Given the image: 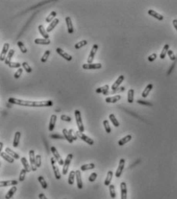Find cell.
Returning a JSON list of instances; mask_svg holds the SVG:
<instances>
[{
	"label": "cell",
	"mask_w": 177,
	"mask_h": 199,
	"mask_svg": "<svg viewBox=\"0 0 177 199\" xmlns=\"http://www.w3.org/2000/svg\"><path fill=\"white\" fill-rule=\"evenodd\" d=\"M125 162H126L125 159H123V158L120 159L119 163V166H118V168H117L115 174L116 178H119L121 176V174L123 173V171L124 169V167H125Z\"/></svg>",
	"instance_id": "9"
},
{
	"label": "cell",
	"mask_w": 177,
	"mask_h": 199,
	"mask_svg": "<svg viewBox=\"0 0 177 199\" xmlns=\"http://www.w3.org/2000/svg\"><path fill=\"white\" fill-rule=\"evenodd\" d=\"M19 182L16 180H11V181H1L0 182V187L4 188V187H8V186H16L18 184Z\"/></svg>",
	"instance_id": "14"
},
{
	"label": "cell",
	"mask_w": 177,
	"mask_h": 199,
	"mask_svg": "<svg viewBox=\"0 0 177 199\" xmlns=\"http://www.w3.org/2000/svg\"><path fill=\"white\" fill-rule=\"evenodd\" d=\"M76 178L77 182V187L79 189H82L83 185H82V174L80 170L76 171Z\"/></svg>",
	"instance_id": "17"
},
{
	"label": "cell",
	"mask_w": 177,
	"mask_h": 199,
	"mask_svg": "<svg viewBox=\"0 0 177 199\" xmlns=\"http://www.w3.org/2000/svg\"><path fill=\"white\" fill-rule=\"evenodd\" d=\"M56 120H57V116L56 114H52L50 117V120H49V124H48V131H52L54 130L56 123Z\"/></svg>",
	"instance_id": "16"
},
{
	"label": "cell",
	"mask_w": 177,
	"mask_h": 199,
	"mask_svg": "<svg viewBox=\"0 0 177 199\" xmlns=\"http://www.w3.org/2000/svg\"><path fill=\"white\" fill-rule=\"evenodd\" d=\"M9 102L13 104H16L23 107H51L53 103L52 100H42V101H32L25 100L17 99L14 97H10Z\"/></svg>",
	"instance_id": "1"
},
{
	"label": "cell",
	"mask_w": 177,
	"mask_h": 199,
	"mask_svg": "<svg viewBox=\"0 0 177 199\" xmlns=\"http://www.w3.org/2000/svg\"><path fill=\"white\" fill-rule=\"evenodd\" d=\"M109 86L108 84L103 86H101V87H99L96 90V92L97 93H103L105 94L106 93H107L109 91Z\"/></svg>",
	"instance_id": "33"
},
{
	"label": "cell",
	"mask_w": 177,
	"mask_h": 199,
	"mask_svg": "<svg viewBox=\"0 0 177 199\" xmlns=\"http://www.w3.org/2000/svg\"><path fill=\"white\" fill-rule=\"evenodd\" d=\"M51 151H52V153L54 157L56 158V161L59 163V165L61 166H63L65 161L63 160L62 157L60 156L59 153L58 152V150H56V148L55 147H52V148H51Z\"/></svg>",
	"instance_id": "6"
},
{
	"label": "cell",
	"mask_w": 177,
	"mask_h": 199,
	"mask_svg": "<svg viewBox=\"0 0 177 199\" xmlns=\"http://www.w3.org/2000/svg\"><path fill=\"white\" fill-rule=\"evenodd\" d=\"M168 55H169V57L170 58V60H176V56H175V54H174V52H173V50H169L168 51Z\"/></svg>",
	"instance_id": "55"
},
{
	"label": "cell",
	"mask_w": 177,
	"mask_h": 199,
	"mask_svg": "<svg viewBox=\"0 0 177 199\" xmlns=\"http://www.w3.org/2000/svg\"><path fill=\"white\" fill-rule=\"evenodd\" d=\"M51 164H52V169H53V171H54V174H55V177L56 179L59 180L61 178V173L59 170V167L56 165V158L53 157H51Z\"/></svg>",
	"instance_id": "3"
},
{
	"label": "cell",
	"mask_w": 177,
	"mask_h": 199,
	"mask_svg": "<svg viewBox=\"0 0 177 199\" xmlns=\"http://www.w3.org/2000/svg\"><path fill=\"white\" fill-rule=\"evenodd\" d=\"M98 45L97 44H94L92 47V50L90 51V53L89 55V57L87 59V63H93V60H94V58H95V56H96V53L97 50H98Z\"/></svg>",
	"instance_id": "7"
},
{
	"label": "cell",
	"mask_w": 177,
	"mask_h": 199,
	"mask_svg": "<svg viewBox=\"0 0 177 199\" xmlns=\"http://www.w3.org/2000/svg\"><path fill=\"white\" fill-rule=\"evenodd\" d=\"M103 126H104V128L106 130V132L107 133H111L112 130H111V127L109 126V121L107 120H105L103 121Z\"/></svg>",
	"instance_id": "44"
},
{
	"label": "cell",
	"mask_w": 177,
	"mask_h": 199,
	"mask_svg": "<svg viewBox=\"0 0 177 199\" xmlns=\"http://www.w3.org/2000/svg\"><path fill=\"white\" fill-rule=\"evenodd\" d=\"M9 44L5 43L4 44V46H3V47H2V50L1 54H0V60H1V61H4L5 62V58H6L7 54H8L7 52H9Z\"/></svg>",
	"instance_id": "10"
},
{
	"label": "cell",
	"mask_w": 177,
	"mask_h": 199,
	"mask_svg": "<svg viewBox=\"0 0 177 199\" xmlns=\"http://www.w3.org/2000/svg\"><path fill=\"white\" fill-rule=\"evenodd\" d=\"M69 135H70L71 138H72L73 141H76V140L77 139V135H76V133H75V132L73 131L72 129H70V130L69 131Z\"/></svg>",
	"instance_id": "54"
},
{
	"label": "cell",
	"mask_w": 177,
	"mask_h": 199,
	"mask_svg": "<svg viewBox=\"0 0 177 199\" xmlns=\"http://www.w3.org/2000/svg\"><path fill=\"white\" fill-rule=\"evenodd\" d=\"M76 135H77V137H78L79 138H80L81 140H82L83 141H85L86 143H87V144H89V145H93V144H94V141H93L92 138L89 137L87 135L84 134L83 133H82L78 131L76 132Z\"/></svg>",
	"instance_id": "5"
},
{
	"label": "cell",
	"mask_w": 177,
	"mask_h": 199,
	"mask_svg": "<svg viewBox=\"0 0 177 199\" xmlns=\"http://www.w3.org/2000/svg\"><path fill=\"white\" fill-rule=\"evenodd\" d=\"M50 137L54 138V139H65L64 136H61V135H59V134H52V135L50 136Z\"/></svg>",
	"instance_id": "59"
},
{
	"label": "cell",
	"mask_w": 177,
	"mask_h": 199,
	"mask_svg": "<svg viewBox=\"0 0 177 199\" xmlns=\"http://www.w3.org/2000/svg\"><path fill=\"white\" fill-rule=\"evenodd\" d=\"M109 194H110V196L112 198H115V196H116V194H115V186L113 184H110L109 186Z\"/></svg>",
	"instance_id": "47"
},
{
	"label": "cell",
	"mask_w": 177,
	"mask_h": 199,
	"mask_svg": "<svg viewBox=\"0 0 177 199\" xmlns=\"http://www.w3.org/2000/svg\"><path fill=\"white\" fill-rule=\"evenodd\" d=\"M75 118H76V124L79 129V131L80 132H84V127H83V124H82V116H81V112L80 110H75Z\"/></svg>",
	"instance_id": "2"
},
{
	"label": "cell",
	"mask_w": 177,
	"mask_h": 199,
	"mask_svg": "<svg viewBox=\"0 0 177 199\" xmlns=\"http://www.w3.org/2000/svg\"><path fill=\"white\" fill-rule=\"evenodd\" d=\"M109 118L110 121L112 122V124H113V126H115V127H119V123L118 120L115 118V115H114L113 114H109Z\"/></svg>",
	"instance_id": "38"
},
{
	"label": "cell",
	"mask_w": 177,
	"mask_h": 199,
	"mask_svg": "<svg viewBox=\"0 0 177 199\" xmlns=\"http://www.w3.org/2000/svg\"><path fill=\"white\" fill-rule=\"evenodd\" d=\"M22 72H23V69H22V68L18 69V70L16 71V73H15V74H14V78L15 79H19L21 77V75L22 74Z\"/></svg>",
	"instance_id": "51"
},
{
	"label": "cell",
	"mask_w": 177,
	"mask_h": 199,
	"mask_svg": "<svg viewBox=\"0 0 177 199\" xmlns=\"http://www.w3.org/2000/svg\"><path fill=\"white\" fill-rule=\"evenodd\" d=\"M113 178V173L112 171H109L108 173H107V175L106 177V180L104 182V184L106 186H109L110 185V183L112 182V179Z\"/></svg>",
	"instance_id": "25"
},
{
	"label": "cell",
	"mask_w": 177,
	"mask_h": 199,
	"mask_svg": "<svg viewBox=\"0 0 177 199\" xmlns=\"http://www.w3.org/2000/svg\"><path fill=\"white\" fill-rule=\"evenodd\" d=\"M156 58H157V54H156V53H152V54H151L150 56H149L148 60H149V62H153Z\"/></svg>",
	"instance_id": "56"
},
{
	"label": "cell",
	"mask_w": 177,
	"mask_h": 199,
	"mask_svg": "<svg viewBox=\"0 0 177 199\" xmlns=\"http://www.w3.org/2000/svg\"><path fill=\"white\" fill-rule=\"evenodd\" d=\"M38 29H39V31L40 34L42 35V36L44 39H49V36H48V33H47L46 30H45V28H44V26L42 25H39L38 26Z\"/></svg>",
	"instance_id": "24"
},
{
	"label": "cell",
	"mask_w": 177,
	"mask_h": 199,
	"mask_svg": "<svg viewBox=\"0 0 177 199\" xmlns=\"http://www.w3.org/2000/svg\"><path fill=\"white\" fill-rule=\"evenodd\" d=\"M17 45H18V46H19L20 51H21L22 53H26V52H27V49H26V46H25L21 41H19V42L17 43Z\"/></svg>",
	"instance_id": "46"
},
{
	"label": "cell",
	"mask_w": 177,
	"mask_h": 199,
	"mask_svg": "<svg viewBox=\"0 0 177 199\" xmlns=\"http://www.w3.org/2000/svg\"><path fill=\"white\" fill-rule=\"evenodd\" d=\"M131 140H132V136H131V135H127V136L124 137L123 138L120 139V140L119 141V142H118V144H119V146H123V145L126 144V143H128Z\"/></svg>",
	"instance_id": "34"
},
{
	"label": "cell",
	"mask_w": 177,
	"mask_h": 199,
	"mask_svg": "<svg viewBox=\"0 0 177 199\" xmlns=\"http://www.w3.org/2000/svg\"><path fill=\"white\" fill-rule=\"evenodd\" d=\"M1 157L4 159V160H5L7 162H9V163H10V164H13V163H14V158L13 157H12L10 155H9L6 152H1Z\"/></svg>",
	"instance_id": "22"
},
{
	"label": "cell",
	"mask_w": 177,
	"mask_h": 199,
	"mask_svg": "<svg viewBox=\"0 0 177 199\" xmlns=\"http://www.w3.org/2000/svg\"><path fill=\"white\" fill-rule=\"evenodd\" d=\"M22 66L23 67V69H25L27 73H31L32 72V68H31V66H29L26 62H23L22 63Z\"/></svg>",
	"instance_id": "49"
},
{
	"label": "cell",
	"mask_w": 177,
	"mask_h": 199,
	"mask_svg": "<svg viewBox=\"0 0 177 199\" xmlns=\"http://www.w3.org/2000/svg\"><path fill=\"white\" fill-rule=\"evenodd\" d=\"M34 42L35 44H38V45H48V44H50V39H44V38H42V39L37 38L35 39Z\"/></svg>",
	"instance_id": "23"
},
{
	"label": "cell",
	"mask_w": 177,
	"mask_h": 199,
	"mask_svg": "<svg viewBox=\"0 0 177 199\" xmlns=\"http://www.w3.org/2000/svg\"><path fill=\"white\" fill-rule=\"evenodd\" d=\"M152 87H153V85H152V83H149V84H148V85L146 86V87L144 89V90H143V93H142V97H143V98H145V97L149 95V92L152 90Z\"/></svg>",
	"instance_id": "28"
},
{
	"label": "cell",
	"mask_w": 177,
	"mask_h": 199,
	"mask_svg": "<svg viewBox=\"0 0 177 199\" xmlns=\"http://www.w3.org/2000/svg\"><path fill=\"white\" fill-rule=\"evenodd\" d=\"M5 152H6L9 155H10V156H11L12 157H13L14 159H16V160H19V155L17 153H16L15 151H13L11 148H6L5 149Z\"/></svg>",
	"instance_id": "30"
},
{
	"label": "cell",
	"mask_w": 177,
	"mask_h": 199,
	"mask_svg": "<svg viewBox=\"0 0 177 199\" xmlns=\"http://www.w3.org/2000/svg\"><path fill=\"white\" fill-rule=\"evenodd\" d=\"M27 171L25 170V169H22L21 171H20V174H19V182H22L25 180L26 178V174Z\"/></svg>",
	"instance_id": "43"
},
{
	"label": "cell",
	"mask_w": 177,
	"mask_h": 199,
	"mask_svg": "<svg viewBox=\"0 0 177 199\" xmlns=\"http://www.w3.org/2000/svg\"><path fill=\"white\" fill-rule=\"evenodd\" d=\"M59 19H55L52 22H50L49 25L48 26V27H47V29H46L47 33H50L51 31H52L56 27V26L59 24Z\"/></svg>",
	"instance_id": "19"
},
{
	"label": "cell",
	"mask_w": 177,
	"mask_h": 199,
	"mask_svg": "<svg viewBox=\"0 0 177 199\" xmlns=\"http://www.w3.org/2000/svg\"><path fill=\"white\" fill-rule=\"evenodd\" d=\"M124 79H125L124 76H123V75H120V76L118 77V79L115 81V83L112 85L111 89H112V90H115V89L119 88V86H120V84L123 83V81L124 80Z\"/></svg>",
	"instance_id": "18"
},
{
	"label": "cell",
	"mask_w": 177,
	"mask_h": 199,
	"mask_svg": "<svg viewBox=\"0 0 177 199\" xmlns=\"http://www.w3.org/2000/svg\"><path fill=\"white\" fill-rule=\"evenodd\" d=\"M29 161H30V165L32 167V171H35L37 170V167L35 165V151L34 150H29Z\"/></svg>",
	"instance_id": "8"
},
{
	"label": "cell",
	"mask_w": 177,
	"mask_h": 199,
	"mask_svg": "<svg viewBox=\"0 0 177 199\" xmlns=\"http://www.w3.org/2000/svg\"><path fill=\"white\" fill-rule=\"evenodd\" d=\"M121 188V199H127V186L126 182H122L120 184Z\"/></svg>",
	"instance_id": "13"
},
{
	"label": "cell",
	"mask_w": 177,
	"mask_h": 199,
	"mask_svg": "<svg viewBox=\"0 0 177 199\" xmlns=\"http://www.w3.org/2000/svg\"><path fill=\"white\" fill-rule=\"evenodd\" d=\"M56 52L59 55H60L63 58H64L65 60L67 61H71L72 57L71 55H69V53H67L66 52H65L64 50H63L61 48H57L56 49Z\"/></svg>",
	"instance_id": "11"
},
{
	"label": "cell",
	"mask_w": 177,
	"mask_h": 199,
	"mask_svg": "<svg viewBox=\"0 0 177 199\" xmlns=\"http://www.w3.org/2000/svg\"><path fill=\"white\" fill-rule=\"evenodd\" d=\"M65 22H66V26H67V30L68 33L69 34H72L73 33L74 30H73V25H72V19L69 16H67L65 18Z\"/></svg>",
	"instance_id": "15"
},
{
	"label": "cell",
	"mask_w": 177,
	"mask_h": 199,
	"mask_svg": "<svg viewBox=\"0 0 177 199\" xmlns=\"http://www.w3.org/2000/svg\"><path fill=\"white\" fill-rule=\"evenodd\" d=\"M60 118H61V120H64V121H66V122H70L71 120H72V118L70 117V116H67V115H62V116H60Z\"/></svg>",
	"instance_id": "57"
},
{
	"label": "cell",
	"mask_w": 177,
	"mask_h": 199,
	"mask_svg": "<svg viewBox=\"0 0 177 199\" xmlns=\"http://www.w3.org/2000/svg\"><path fill=\"white\" fill-rule=\"evenodd\" d=\"M64 199H66V198H64Z\"/></svg>",
	"instance_id": "63"
},
{
	"label": "cell",
	"mask_w": 177,
	"mask_h": 199,
	"mask_svg": "<svg viewBox=\"0 0 177 199\" xmlns=\"http://www.w3.org/2000/svg\"><path fill=\"white\" fill-rule=\"evenodd\" d=\"M22 66V64L21 63H17V62H11L9 64V66L10 67V68H20V66Z\"/></svg>",
	"instance_id": "52"
},
{
	"label": "cell",
	"mask_w": 177,
	"mask_h": 199,
	"mask_svg": "<svg viewBox=\"0 0 177 199\" xmlns=\"http://www.w3.org/2000/svg\"><path fill=\"white\" fill-rule=\"evenodd\" d=\"M38 181L39 182L41 186H42V188L43 189H46V188H47L48 184H47V183L45 181V179H44V178H43L42 176H39V177L38 178Z\"/></svg>",
	"instance_id": "42"
},
{
	"label": "cell",
	"mask_w": 177,
	"mask_h": 199,
	"mask_svg": "<svg viewBox=\"0 0 177 199\" xmlns=\"http://www.w3.org/2000/svg\"><path fill=\"white\" fill-rule=\"evenodd\" d=\"M2 148H3V144L0 143V150H2Z\"/></svg>",
	"instance_id": "62"
},
{
	"label": "cell",
	"mask_w": 177,
	"mask_h": 199,
	"mask_svg": "<svg viewBox=\"0 0 177 199\" xmlns=\"http://www.w3.org/2000/svg\"><path fill=\"white\" fill-rule=\"evenodd\" d=\"M17 191V188L16 186H12V188L9 189V191L7 192V194L5 195V199H11L13 198V196L14 195V194Z\"/></svg>",
	"instance_id": "29"
},
{
	"label": "cell",
	"mask_w": 177,
	"mask_h": 199,
	"mask_svg": "<svg viewBox=\"0 0 177 199\" xmlns=\"http://www.w3.org/2000/svg\"><path fill=\"white\" fill-rule=\"evenodd\" d=\"M20 137H21V133L19 131H16L14 136V139H13V147L17 148L19 144V141H20Z\"/></svg>",
	"instance_id": "32"
},
{
	"label": "cell",
	"mask_w": 177,
	"mask_h": 199,
	"mask_svg": "<svg viewBox=\"0 0 177 199\" xmlns=\"http://www.w3.org/2000/svg\"><path fill=\"white\" fill-rule=\"evenodd\" d=\"M21 163L22 164V165L24 167V169L29 173V172H30L31 171H32V167H31V165H29V162H28V161L26 160V157H21Z\"/></svg>",
	"instance_id": "20"
},
{
	"label": "cell",
	"mask_w": 177,
	"mask_h": 199,
	"mask_svg": "<svg viewBox=\"0 0 177 199\" xmlns=\"http://www.w3.org/2000/svg\"><path fill=\"white\" fill-rule=\"evenodd\" d=\"M97 178V174L96 173H92L90 175H89V182H95L96 181V179Z\"/></svg>",
	"instance_id": "53"
},
{
	"label": "cell",
	"mask_w": 177,
	"mask_h": 199,
	"mask_svg": "<svg viewBox=\"0 0 177 199\" xmlns=\"http://www.w3.org/2000/svg\"><path fill=\"white\" fill-rule=\"evenodd\" d=\"M49 55H50V50H46V51L44 52L43 56H42V58H41V61H42V63H46V62L47 61V60H48Z\"/></svg>",
	"instance_id": "48"
},
{
	"label": "cell",
	"mask_w": 177,
	"mask_h": 199,
	"mask_svg": "<svg viewBox=\"0 0 177 199\" xmlns=\"http://www.w3.org/2000/svg\"><path fill=\"white\" fill-rule=\"evenodd\" d=\"M14 53H15V50H10L9 51V52H8V54H7V56H6V58H5V63L6 65L9 66V64L11 63V60H12V58H13Z\"/></svg>",
	"instance_id": "31"
},
{
	"label": "cell",
	"mask_w": 177,
	"mask_h": 199,
	"mask_svg": "<svg viewBox=\"0 0 177 199\" xmlns=\"http://www.w3.org/2000/svg\"><path fill=\"white\" fill-rule=\"evenodd\" d=\"M173 26L175 27V29H176V30L177 32V19H173Z\"/></svg>",
	"instance_id": "61"
},
{
	"label": "cell",
	"mask_w": 177,
	"mask_h": 199,
	"mask_svg": "<svg viewBox=\"0 0 177 199\" xmlns=\"http://www.w3.org/2000/svg\"><path fill=\"white\" fill-rule=\"evenodd\" d=\"M86 45H87V40H86V39L82 40V41L79 42V43H77L75 45V49L79 50V49H80L81 47L85 46H86Z\"/></svg>",
	"instance_id": "45"
},
{
	"label": "cell",
	"mask_w": 177,
	"mask_h": 199,
	"mask_svg": "<svg viewBox=\"0 0 177 199\" xmlns=\"http://www.w3.org/2000/svg\"><path fill=\"white\" fill-rule=\"evenodd\" d=\"M127 100L129 103H132L134 100V90L133 89H129L128 91V95H127Z\"/></svg>",
	"instance_id": "39"
},
{
	"label": "cell",
	"mask_w": 177,
	"mask_h": 199,
	"mask_svg": "<svg viewBox=\"0 0 177 199\" xmlns=\"http://www.w3.org/2000/svg\"><path fill=\"white\" fill-rule=\"evenodd\" d=\"M75 177H76V171H71L69 172V178H68V183L69 184L72 185L74 184L75 182Z\"/></svg>",
	"instance_id": "35"
},
{
	"label": "cell",
	"mask_w": 177,
	"mask_h": 199,
	"mask_svg": "<svg viewBox=\"0 0 177 199\" xmlns=\"http://www.w3.org/2000/svg\"><path fill=\"white\" fill-rule=\"evenodd\" d=\"M137 103H140V104L146 105V106H152V103H150L149 102H148V101H143V100H137Z\"/></svg>",
	"instance_id": "58"
},
{
	"label": "cell",
	"mask_w": 177,
	"mask_h": 199,
	"mask_svg": "<svg viewBox=\"0 0 177 199\" xmlns=\"http://www.w3.org/2000/svg\"><path fill=\"white\" fill-rule=\"evenodd\" d=\"M169 48V46L168 44H166V45L164 46V47L162 48V50L161 53H160V56L162 60H163V59L166 57V53H168Z\"/></svg>",
	"instance_id": "41"
},
{
	"label": "cell",
	"mask_w": 177,
	"mask_h": 199,
	"mask_svg": "<svg viewBox=\"0 0 177 199\" xmlns=\"http://www.w3.org/2000/svg\"><path fill=\"white\" fill-rule=\"evenodd\" d=\"M73 157V155L72 154H69L67 155L65 160L64 165H63V175H65L67 173H68V171H69V165H70V163L72 161V159Z\"/></svg>",
	"instance_id": "4"
},
{
	"label": "cell",
	"mask_w": 177,
	"mask_h": 199,
	"mask_svg": "<svg viewBox=\"0 0 177 199\" xmlns=\"http://www.w3.org/2000/svg\"><path fill=\"white\" fill-rule=\"evenodd\" d=\"M120 99H121L120 95H115V96H113V97H109L106 98L105 101L108 103H115L117 101H119Z\"/></svg>",
	"instance_id": "26"
},
{
	"label": "cell",
	"mask_w": 177,
	"mask_h": 199,
	"mask_svg": "<svg viewBox=\"0 0 177 199\" xmlns=\"http://www.w3.org/2000/svg\"><path fill=\"white\" fill-rule=\"evenodd\" d=\"M125 90V87L123 86H121V87H119L115 90H112L110 91H108L107 93H106L104 95L105 96H107V95H113V94H116V93H121V92H123Z\"/></svg>",
	"instance_id": "27"
},
{
	"label": "cell",
	"mask_w": 177,
	"mask_h": 199,
	"mask_svg": "<svg viewBox=\"0 0 177 199\" xmlns=\"http://www.w3.org/2000/svg\"><path fill=\"white\" fill-rule=\"evenodd\" d=\"M148 14H149V16H151L156 18V19H158V20H160V21H162V20L163 19L162 15L158 13L157 12H156V11H154V10H152V9H149V10L148 11Z\"/></svg>",
	"instance_id": "21"
},
{
	"label": "cell",
	"mask_w": 177,
	"mask_h": 199,
	"mask_svg": "<svg viewBox=\"0 0 177 199\" xmlns=\"http://www.w3.org/2000/svg\"><path fill=\"white\" fill-rule=\"evenodd\" d=\"M63 136H64L65 139L69 142V143H70V144H72L74 141L71 138V137H70V135H69V131H67L66 129H63Z\"/></svg>",
	"instance_id": "37"
},
{
	"label": "cell",
	"mask_w": 177,
	"mask_h": 199,
	"mask_svg": "<svg viewBox=\"0 0 177 199\" xmlns=\"http://www.w3.org/2000/svg\"><path fill=\"white\" fill-rule=\"evenodd\" d=\"M35 165H36L37 167H41V165H42V157H41V155H39V154H37L35 156Z\"/></svg>",
	"instance_id": "50"
},
{
	"label": "cell",
	"mask_w": 177,
	"mask_h": 199,
	"mask_svg": "<svg viewBox=\"0 0 177 199\" xmlns=\"http://www.w3.org/2000/svg\"><path fill=\"white\" fill-rule=\"evenodd\" d=\"M95 168V165L93 163H89V164H86L81 166L80 169L82 171H86L87 170H91V169H94Z\"/></svg>",
	"instance_id": "36"
},
{
	"label": "cell",
	"mask_w": 177,
	"mask_h": 199,
	"mask_svg": "<svg viewBox=\"0 0 177 199\" xmlns=\"http://www.w3.org/2000/svg\"><path fill=\"white\" fill-rule=\"evenodd\" d=\"M102 67L101 63H85L82 65V68L84 69H97Z\"/></svg>",
	"instance_id": "12"
},
{
	"label": "cell",
	"mask_w": 177,
	"mask_h": 199,
	"mask_svg": "<svg viewBox=\"0 0 177 199\" xmlns=\"http://www.w3.org/2000/svg\"><path fill=\"white\" fill-rule=\"evenodd\" d=\"M56 15H57L56 12H55V11L51 12V13H50V14H49L48 16L46 18V22H52L55 19V18H56Z\"/></svg>",
	"instance_id": "40"
},
{
	"label": "cell",
	"mask_w": 177,
	"mask_h": 199,
	"mask_svg": "<svg viewBox=\"0 0 177 199\" xmlns=\"http://www.w3.org/2000/svg\"><path fill=\"white\" fill-rule=\"evenodd\" d=\"M39 199H47V198L46 197V195L44 194H42V193H40L39 195Z\"/></svg>",
	"instance_id": "60"
}]
</instances>
